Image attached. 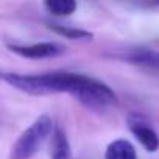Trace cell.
Segmentation results:
<instances>
[{
  "instance_id": "1",
  "label": "cell",
  "mask_w": 159,
  "mask_h": 159,
  "mask_svg": "<svg viewBox=\"0 0 159 159\" xmlns=\"http://www.w3.org/2000/svg\"><path fill=\"white\" fill-rule=\"evenodd\" d=\"M2 80L11 88L28 95H53L69 94L78 103L91 109H106L117 105V94L102 80L72 73V72H47V73H17L3 72Z\"/></svg>"
},
{
  "instance_id": "2",
  "label": "cell",
  "mask_w": 159,
  "mask_h": 159,
  "mask_svg": "<svg viewBox=\"0 0 159 159\" xmlns=\"http://www.w3.org/2000/svg\"><path fill=\"white\" fill-rule=\"evenodd\" d=\"M55 125L50 116H39L22 134L17 137L14 145L11 147L10 159H31L48 139H52L55 133Z\"/></svg>"
},
{
  "instance_id": "3",
  "label": "cell",
  "mask_w": 159,
  "mask_h": 159,
  "mask_svg": "<svg viewBox=\"0 0 159 159\" xmlns=\"http://www.w3.org/2000/svg\"><path fill=\"white\" fill-rule=\"evenodd\" d=\"M8 48L28 59H47V58H56L64 53V45L53 42V41H44V42H34V44H8Z\"/></svg>"
},
{
  "instance_id": "4",
  "label": "cell",
  "mask_w": 159,
  "mask_h": 159,
  "mask_svg": "<svg viewBox=\"0 0 159 159\" xmlns=\"http://www.w3.org/2000/svg\"><path fill=\"white\" fill-rule=\"evenodd\" d=\"M128 128L148 153H156L159 150V136L143 117L137 114L128 116Z\"/></svg>"
},
{
  "instance_id": "5",
  "label": "cell",
  "mask_w": 159,
  "mask_h": 159,
  "mask_svg": "<svg viewBox=\"0 0 159 159\" xmlns=\"http://www.w3.org/2000/svg\"><path fill=\"white\" fill-rule=\"evenodd\" d=\"M122 61L137 66L143 70L148 72H156L159 73V52L151 50V48H133L126 50L123 55H119Z\"/></svg>"
},
{
  "instance_id": "6",
  "label": "cell",
  "mask_w": 159,
  "mask_h": 159,
  "mask_svg": "<svg viewBox=\"0 0 159 159\" xmlns=\"http://www.w3.org/2000/svg\"><path fill=\"white\" fill-rule=\"evenodd\" d=\"M50 156L52 159H72L70 143L67 139V134L62 126H56L55 133L50 139Z\"/></svg>"
},
{
  "instance_id": "7",
  "label": "cell",
  "mask_w": 159,
  "mask_h": 159,
  "mask_svg": "<svg viewBox=\"0 0 159 159\" xmlns=\"http://www.w3.org/2000/svg\"><path fill=\"white\" fill-rule=\"evenodd\" d=\"M105 159H137L136 147L126 139H116L108 143Z\"/></svg>"
},
{
  "instance_id": "8",
  "label": "cell",
  "mask_w": 159,
  "mask_h": 159,
  "mask_svg": "<svg viewBox=\"0 0 159 159\" xmlns=\"http://www.w3.org/2000/svg\"><path fill=\"white\" fill-rule=\"evenodd\" d=\"M48 30H52L53 33H56L58 36H62L66 39H72V41H91L94 38V34L88 30H81V28H73L69 25H61V24H47Z\"/></svg>"
},
{
  "instance_id": "9",
  "label": "cell",
  "mask_w": 159,
  "mask_h": 159,
  "mask_svg": "<svg viewBox=\"0 0 159 159\" xmlns=\"http://www.w3.org/2000/svg\"><path fill=\"white\" fill-rule=\"evenodd\" d=\"M44 8L52 16L66 17L78 10V3L73 0H47V2H44Z\"/></svg>"
}]
</instances>
